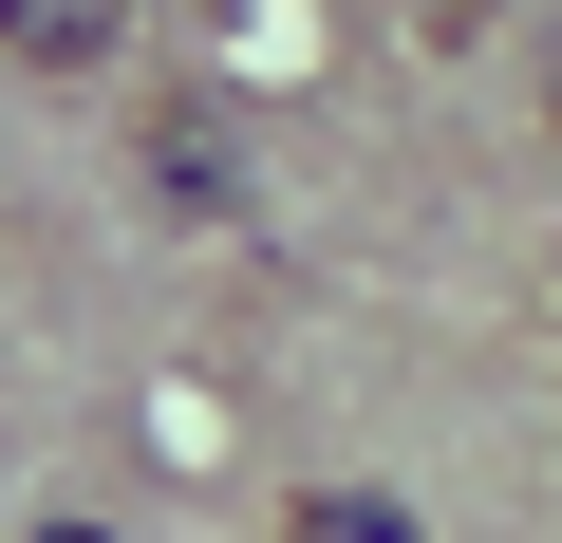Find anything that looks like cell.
<instances>
[{
  "label": "cell",
  "instance_id": "obj_1",
  "mask_svg": "<svg viewBox=\"0 0 562 543\" xmlns=\"http://www.w3.org/2000/svg\"><path fill=\"white\" fill-rule=\"evenodd\" d=\"M132 150H150V188H169V206H244V132H225V94H206V76H169V94L132 113Z\"/></svg>",
  "mask_w": 562,
  "mask_h": 543
},
{
  "label": "cell",
  "instance_id": "obj_2",
  "mask_svg": "<svg viewBox=\"0 0 562 543\" xmlns=\"http://www.w3.org/2000/svg\"><path fill=\"white\" fill-rule=\"evenodd\" d=\"M132 38V0H0V57H20V76H94Z\"/></svg>",
  "mask_w": 562,
  "mask_h": 543
},
{
  "label": "cell",
  "instance_id": "obj_3",
  "mask_svg": "<svg viewBox=\"0 0 562 543\" xmlns=\"http://www.w3.org/2000/svg\"><path fill=\"white\" fill-rule=\"evenodd\" d=\"M281 543H431L394 487H301V506H281Z\"/></svg>",
  "mask_w": 562,
  "mask_h": 543
},
{
  "label": "cell",
  "instance_id": "obj_4",
  "mask_svg": "<svg viewBox=\"0 0 562 543\" xmlns=\"http://www.w3.org/2000/svg\"><path fill=\"white\" fill-rule=\"evenodd\" d=\"M38 543H113V524H38Z\"/></svg>",
  "mask_w": 562,
  "mask_h": 543
},
{
  "label": "cell",
  "instance_id": "obj_5",
  "mask_svg": "<svg viewBox=\"0 0 562 543\" xmlns=\"http://www.w3.org/2000/svg\"><path fill=\"white\" fill-rule=\"evenodd\" d=\"M543 94H562V38H543Z\"/></svg>",
  "mask_w": 562,
  "mask_h": 543
}]
</instances>
